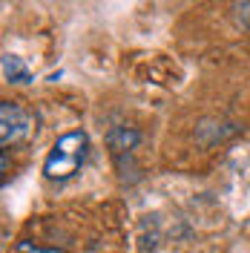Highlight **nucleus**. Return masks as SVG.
I'll return each mask as SVG.
<instances>
[{
	"instance_id": "4",
	"label": "nucleus",
	"mask_w": 250,
	"mask_h": 253,
	"mask_svg": "<svg viewBox=\"0 0 250 253\" xmlns=\"http://www.w3.org/2000/svg\"><path fill=\"white\" fill-rule=\"evenodd\" d=\"M3 75H6L9 84H29L32 81V69L26 66L23 58H17V55H12V52H6V55H3Z\"/></svg>"
},
{
	"instance_id": "1",
	"label": "nucleus",
	"mask_w": 250,
	"mask_h": 253,
	"mask_svg": "<svg viewBox=\"0 0 250 253\" xmlns=\"http://www.w3.org/2000/svg\"><path fill=\"white\" fill-rule=\"evenodd\" d=\"M86 156H89V135L83 129L63 132L61 138L52 144L46 161H43V175L49 181H69L83 167Z\"/></svg>"
},
{
	"instance_id": "5",
	"label": "nucleus",
	"mask_w": 250,
	"mask_h": 253,
	"mask_svg": "<svg viewBox=\"0 0 250 253\" xmlns=\"http://www.w3.org/2000/svg\"><path fill=\"white\" fill-rule=\"evenodd\" d=\"M17 253H69L63 248H43V245H35V242H17Z\"/></svg>"
},
{
	"instance_id": "3",
	"label": "nucleus",
	"mask_w": 250,
	"mask_h": 253,
	"mask_svg": "<svg viewBox=\"0 0 250 253\" xmlns=\"http://www.w3.org/2000/svg\"><path fill=\"white\" fill-rule=\"evenodd\" d=\"M138 141H141V132L138 129H126V126H112L110 135H107V144H110V150L115 153V156L129 153Z\"/></svg>"
},
{
	"instance_id": "2",
	"label": "nucleus",
	"mask_w": 250,
	"mask_h": 253,
	"mask_svg": "<svg viewBox=\"0 0 250 253\" xmlns=\"http://www.w3.org/2000/svg\"><path fill=\"white\" fill-rule=\"evenodd\" d=\"M29 129H32V118L23 107H17L12 101L0 104V141H3V147L23 141L29 135Z\"/></svg>"
}]
</instances>
